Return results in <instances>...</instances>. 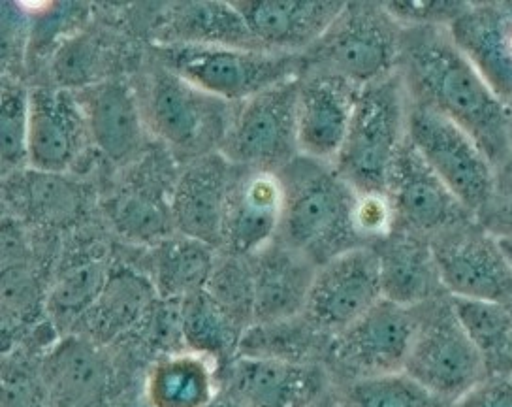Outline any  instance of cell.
<instances>
[{
    "label": "cell",
    "mask_w": 512,
    "mask_h": 407,
    "mask_svg": "<svg viewBox=\"0 0 512 407\" xmlns=\"http://www.w3.org/2000/svg\"><path fill=\"white\" fill-rule=\"evenodd\" d=\"M401 82L409 100L464 129L496 168L512 159V110L456 46L448 27H405Z\"/></svg>",
    "instance_id": "6da1fadb"
},
{
    "label": "cell",
    "mask_w": 512,
    "mask_h": 407,
    "mask_svg": "<svg viewBox=\"0 0 512 407\" xmlns=\"http://www.w3.org/2000/svg\"><path fill=\"white\" fill-rule=\"evenodd\" d=\"M285 191L279 242L320 264L356 247H368L354 228L356 191L334 164L296 157L279 172Z\"/></svg>",
    "instance_id": "7a4b0ae2"
},
{
    "label": "cell",
    "mask_w": 512,
    "mask_h": 407,
    "mask_svg": "<svg viewBox=\"0 0 512 407\" xmlns=\"http://www.w3.org/2000/svg\"><path fill=\"white\" fill-rule=\"evenodd\" d=\"M136 93L149 136L179 164L217 153L238 106L202 91L153 57Z\"/></svg>",
    "instance_id": "3957f363"
},
{
    "label": "cell",
    "mask_w": 512,
    "mask_h": 407,
    "mask_svg": "<svg viewBox=\"0 0 512 407\" xmlns=\"http://www.w3.org/2000/svg\"><path fill=\"white\" fill-rule=\"evenodd\" d=\"M411 100L400 74L360 87L343 146L337 153V174L358 193H386L390 168L407 140Z\"/></svg>",
    "instance_id": "277c9868"
},
{
    "label": "cell",
    "mask_w": 512,
    "mask_h": 407,
    "mask_svg": "<svg viewBox=\"0 0 512 407\" xmlns=\"http://www.w3.org/2000/svg\"><path fill=\"white\" fill-rule=\"evenodd\" d=\"M405 27L384 4L349 2L304 53V72H326L364 87L398 72Z\"/></svg>",
    "instance_id": "5b68a950"
},
{
    "label": "cell",
    "mask_w": 512,
    "mask_h": 407,
    "mask_svg": "<svg viewBox=\"0 0 512 407\" xmlns=\"http://www.w3.org/2000/svg\"><path fill=\"white\" fill-rule=\"evenodd\" d=\"M151 57L230 104H241L273 85L300 78L305 70L304 55L234 46L151 44Z\"/></svg>",
    "instance_id": "8992f818"
},
{
    "label": "cell",
    "mask_w": 512,
    "mask_h": 407,
    "mask_svg": "<svg viewBox=\"0 0 512 407\" xmlns=\"http://www.w3.org/2000/svg\"><path fill=\"white\" fill-rule=\"evenodd\" d=\"M179 166L164 147L155 144L123 168L121 180L102 200L104 217L119 238L151 249L177 234L172 193Z\"/></svg>",
    "instance_id": "52a82bcc"
},
{
    "label": "cell",
    "mask_w": 512,
    "mask_h": 407,
    "mask_svg": "<svg viewBox=\"0 0 512 407\" xmlns=\"http://www.w3.org/2000/svg\"><path fill=\"white\" fill-rule=\"evenodd\" d=\"M415 310L418 325L403 372L452 406L486 377L484 366L450 296Z\"/></svg>",
    "instance_id": "ba28073f"
},
{
    "label": "cell",
    "mask_w": 512,
    "mask_h": 407,
    "mask_svg": "<svg viewBox=\"0 0 512 407\" xmlns=\"http://www.w3.org/2000/svg\"><path fill=\"white\" fill-rule=\"evenodd\" d=\"M416 325L415 308L381 298L358 321L328 340L322 366L332 385L403 372Z\"/></svg>",
    "instance_id": "9c48e42d"
},
{
    "label": "cell",
    "mask_w": 512,
    "mask_h": 407,
    "mask_svg": "<svg viewBox=\"0 0 512 407\" xmlns=\"http://www.w3.org/2000/svg\"><path fill=\"white\" fill-rule=\"evenodd\" d=\"M298 83L273 85L236 106L219 153L240 168L279 174L300 157L298 149Z\"/></svg>",
    "instance_id": "30bf717a"
},
{
    "label": "cell",
    "mask_w": 512,
    "mask_h": 407,
    "mask_svg": "<svg viewBox=\"0 0 512 407\" xmlns=\"http://www.w3.org/2000/svg\"><path fill=\"white\" fill-rule=\"evenodd\" d=\"M407 136L422 159L479 219L496 191L497 168L482 147L458 125L411 102Z\"/></svg>",
    "instance_id": "8fae6325"
},
{
    "label": "cell",
    "mask_w": 512,
    "mask_h": 407,
    "mask_svg": "<svg viewBox=\"0 0 512 407\" xmlns=\"http://www.w3.org/2000/svg\"><path fill=\"white\" fill-rule=\"evenodd\" d=\"M441 285L450 298L512 304V264L496 234L471 219L432 238Z\"/></svg>",
    "instance_id": "7c38bea8"
},
{
    "label": "cell",
    "mask_w": 512,
    "mask_h": 407,
    "mask_svg": "<svg viewBox=\"0 0 512 407\" xmlns=\"http://www.w3.org/2000/svg\"><path fill=\"white\" fill-rule=\"evenodd\" d=\"M381 298L377 255L373 247H356L320 264L302 317L319 334L332 338L358 321Z\"/></svg>",
    "instance_id": "4fadbf2b"
},
{
    "label": "cell",
    "mask_w": 512,
    "mask_h": 407,
    "mask_svg": "<svg viewBox=\"0 0 512 407\" xmlns=\"http://www.w3.org/2000/svg\"><path fill=\"white\" fill-rule=\"evenodd\" d=\"M386 195L396 215L394 230L428 240L475 219L422 159L409 136L390 168Z\"/></svg>",
    "instance_id": "5bb4252c"
},
{
    "label": "cell",
    "mask_w": 512,
    "mask_h": 407,
    "mask_svg": "<svg viewBox=\"0 0 512 407\" xmlns=\"http://www.w3.org/2000/svg\"><path fill=\"white\" fill-rule=\"evenodd\" d=\"M219 372L221 392L241 407H313L332 391L322 364L236 357Z\"/></svg>",
    "instance_id": "9a60e30c"
},
{
    "label": "cell",
    "mask_w": 512,
    "mask_h": 407,
    "mask_svg": "<svg viewBox=\"0 0 512 407\" xmlns=\"http://www.w3.org/2000/svg\"><path fill=\"white\" fill-rule=\"evenodd\" d=\"M98 343L68 334L40 360L49 407H112L117 398V368Z\"/></svg>",
    "instance_id": "2e32d148"
},
{
    "label": "cell",
    "mask_w": 512,
    "mask_h": 407,
    "mask_svg": "<svg viewBox=\"0 0 512 407\" xmlns=\"http://www.w3.org/2000/svg\"><path fill=\"white\" fill-rule=\"evenodd\" d=\"M91 142L78 95L57 85L29 89V168L66 174Z\"/></svg>",
    "instance_id": "e0dca14e"
},
{
    "label": "cell",
    "mask_w": 512,
    "mask_h": 407,
    "mask_svg": "<svg viewBox=\"0 0 512 407\" xmlns=\"http://www.w3.org/2000/svg\"><path fill=\"white\" fill-rule=\"evenodd\" d=\"M70 234L59 245L46 300L49 323L57 332L68 330V334L95 304L113 270L110 245L95 232L72 230Z\"/></svg>",
    "instance_id": "ac0fdd59"
},
{
    "label": "cell",
    "mask_w": 512,
    "mask_h": 407,
    "mask_svg": "<svg viewBox=\"0 0 512 407\" xmlns=\"http://www.w3.org/2000/svg\"><path fill=\"white\" fill-rule=\"evenodd\" d=\"M285 191L279 174L234 166L223 223V251L253 257L279 238Z\"/></svg>",
    "instance_id": "d6986e66"
},
{
    "label": "cell",
    "mask_w": 512,
    "mask_h": 407,
    "mask_svg": "<svg viewBox=\"0 0 512 407\" xmlns=\"http://www.w3.org/2000/svg\"><path fill=\"white\" fill-rule=\"evenodd\" d=\"M89 125L91 144L113 164L125 168L149 149V132L136 87L123 78H110L74 91Z\"/></svg>",
    "instance_id": "ffe728a7"
},
{
    "label": "cell",
    "mask_w": 512,
    "mask_h": 407,
    "mask_svg": "<svg viewBox=\"0 0 512 407\" xmlns=\"http://www.w3.org/2000/svg\"><path fill=\"white\" fill-rule=\"evenodd\" d=\"M360 87L326 72H304L298 83V149L300 155L334 164L351 123Z\"/></svg>",
    "instance_id": "44dd1931"
},
{
    "label": "cell",
    "mask_w": 512,
    "mask_h": 407,
    "mask_svg": "<svg viewBox=\"0 0 512 407\" xmlns=\"http://www.w3.org/2000/svg\"><path fill=\"white\" fill-rule=\"evenodd\" d=\"M234 176V164L223 155L209 153L179 166L172 215L177 234L204 242L213 249L223 247L226 200Z\"/></svg>",
    "instance_id": "7402d4cb"
},
{
    "label": "cell",
    "mask_w": 512,
    "mask_h": 407,
    "mask_svg": "<svg viewBox=\"0 0 512 407\" xmlns=\"http://www.w3.org/2000/svg\"><path fill=\"white\" fill-rule=\"evenodd\" d=\"M448 33L512 110V2H469Z\"/></svg>",
    "instance_id": "603a6c76"
},
{
    "label": "cell",
    "mask_w": 512,
    "mask_h": 407,
    "mask_svg": "<svg viewBox=\"0 0 512 407\" xmlns=\"http://www.w3.org/2000/svg\"><path fill=\"white\" fill-rule=\"evenodd\" d=\"M4 204L23 227L42 234L72 232L85 212L80 185L64 174L25 168L4 178Z\"/></svg>",
    "instance_id": "cb8c5ba5"
},
{
    "label": "cell",
    "mask_w": 512,
    "mask_h": 407,
    "mask_svg": "<svg viewBox=\"0 0 512 407\" xmlns=\"http://www.w3.org/2000/svg\"><path fill=\"white\" fill-rule=\"evenodd\" d=\"M256 44L281 55H304L341 14L345 2H234Z\"/></svg>",
    "instance_id": "d4e9b609"
},
{
    "label": "cell",
    "mask_w": 512,
    "mask_h": 407,
    "mask_svg": "<svg viewBox=\"0 0 512 407\" xmlns=\"http://www.w3.org/2000/svg\"><path fill=\"white\" fill-rule=\"evenodd\" d=\"M157 300L159 294L147 274L127 266H113L102 293L70 334H80L102 347H110L140 330L155 315Z\"/></svg>",
    "instance_id": "484cf974"
},
{
    "label": "cell",
    "mask_w": 512,
    "mask_h": 407,
    "mask_svg": "<svg viewBox=\"0 0 512 407\" xmlns=\"http://www.w3.org/2000/svg\"><path fill=\"white\" fill-rule=\"evenodd\" d=\"M48 285L38 270V253L29 228L14 217H4L2 228V325L4 343L16 332L32 326L38 313H46Z\"/></svg>",
    "instance_id": "4316f807"
},
{
    "label": "cell",
    "mask_w": 512,
    "mask_h": 407,
    "mask_svg": "<svg viewBox=\"0 0 512 407\" xmlns=\"http://www.w3.org/2000/svg\"><path fill=\"white\" fill-rule=\"evenodd\" d=\"M249 259L255 277V325L302 317L317 266L279 240Z\"/></svg>",
    "instance_id": "83f0119b"
},
{
    "label": "cell",
    "mask_w": 512,
    "mask_h": 407,
    "mask_svg": "<svg viewBox=\"0 0 512 407\" xmlns=\"http://www.w3.org/2000/svg\"><path fill=\"white\" fill-rule=\"evenodd\" d=\"M371 247L379 261L384 300L403 308H418L447 296L437 272L432 240L394 230Z\"/></svg>",
    "instance_id": "f1b7e54d"
},
{
    "label": "cell",
    "mask_w": 512,
    "mask_h": 407,
    "mask_svg": "<svg viewBox=\"0 0 512 407\" xmlns=\"http://www.w3.org/2000/svg\"><path fill=\"white\" fill-rule=\"evenodd\" d=\"M153 44L262 49L234 2H176L160 10Z\"/></svg>",
    "instance_id": "f546056e"
},
{
    "label": "cell",
    "mask_w": 512,
    "mask_h": 407,
    "mask_svg": "<svg viewBox=\"0 0 512 407\" xmlns=\"http://www.w3.org/2000/svg\"><path fill=\"white\" fill-rule=\"evenodd\" d=\"M221 368L191 351L155 360L144 379L145 407H208L221 392Z\"/></svg>",
    "instance_id": "4dcf8cb0"
},
{
    "label": "cell",
    "mask_w": 512,
    "mask_h": 407,
    "mask_svg": "<svg viewBox=\"0 0 512 407\" xmlns=\"http://www.w3.org/2000/svg\"><path fill=\"white\" fill-rule=\"evenodd\" d=\"M217 249L174 234L149 249L147 276L162 302L177 304L191 294L206 291Z\"/></svg>",
    "instance_id": "1f68e13d"
},
{
    "label": "cell",
    "mask_w": 512,
    "mask_h": 407,
    "mask_svg": "<svg viewBox=\"0 0 512 407\" xmlns=\"http://www.w3.org/2000/svg\"><path fill=\"white\" fill-rule=\"evenodd\" d=\"M177 330L185 351L213 360L219 368L238 357L245 334L206 291L177 302Z\"/></svg>",
    "instance_id": "d6a6232c"
},
{
    "label": "cell",
    "mask_w": 512,
    "mask_h": 407,
    "mask_svg": "<svg viewBox=\"0 0 512 407\" xmlns=\"http://www.w3.org/2000/svg\"><path fill=\"white\" fill-rule=\"evenodd\" d=\"M450 300L486 377H512V304Z\"/></svg>",
    "instance_id": "836d02e7"
},
{
    "label": "cell",
    "mask_w": 512,
    "mask_h": 407,
    "mask_svg": "<svg viewBox=\"0 0 512 407\" xmlns=\"http://www.w3.org/2000/svg\"><path fill=\"white\" fill-rule=\"evenodd\" d=\"M328 340L330 338L319 334L304 317L273 325H253L241 338L238 357L322 364Z\"/></svg>",
    "instance_id": "e575fe53"
},
{
    "label": "cell",
    "mask_w": 512,
    "mask_h": 407,
    "mask_svg": "<svg viewBox=\"0 0 512 407\" xmlns=\"http://www.w3.org/2000/svg\"><path fill=\"white\" fill-rule=\"evenodd\" d=\"M339 407H450L405 372L332 385Z\"/></svg>",
    "instance_id": "d590c367"
},
{
    "label": "cell",
    "mask_w": 512,
    "mask_h": 407,
    "mask_svg": "<svg viewBox=\"0 0 512 407\" xmlns=\"http://www.w3.org/2000/svg\"><path fill=\"white\" fill-rule=\"evenodd\" d=\"M108 46L96 34L76 31L64 38L59 48L53 51L51 59V76L53 85L81 91L91 85L110 80L115 76L108 74L110 68Z\"/></svg>",
    "instance_id": "8d00e7d4"
},
{
    "label": "cell",
    "mask_w": 512,
    "mask_h": 407,
    "mask_svg": "<svg viewBox=\"0 0 512 407\" xmlns=\"http://www.w3.org/2000/svg\"><path fill=\"white\" fill-rule=\"evenodd\" d=\"M206 293L243 332L255 325V277L249 257L219 249Z\"/></svg>",
    "instance_id": "74e56055"
},
{
    "label": "cell",
    "mask_w": 512,
    "mask_h": 407,
    "mask_svg": "<svg viewBox=\"0 0 512 407\" xmlns=\"http://www.w3.org/2000/svg\"><path fill=\"white\" fill-rule=\"evenodd\" d=\"M0 159L4 178L29 168V89L12 76L2 80Z\"/></svg>",
    "instance_id": "f35d334b"
},
{
    "label": "cell",
    "mask_w": 512,
    "mask_h": 407,
    "mask_svg": "<svg viewBox=\"0 0 512 407\" xmlns=\"http://www.w3.org/2000/svg\"><path fill=\"white\" fill-rule=\"evenodd\" d=\"M2 407H49L40 364L32 366L16 351L4 355Z\"/></svg>",
    "instance_id": "ab89813d"
},
{
    "label": "cell",
    "mask_w": 512,
    "mask_h": 407,
    "mask_svg": "<svg viewBox=\"0 0 512 407\" xmlns=\"http://www.w3.org/2000/svg\"><path fill=\"white\" fill-rule=\"evenodd\" d=\"M354 228L364 245L371 247L390 236L396 228V215L386 193H358L354 202Z\"/></svg>",
    "instance_id": "60d3db41"
},
{
    "label": "cell",
    "mask_w": 512,
    "mask_h": 407,
    "mask_svg": "<svg viewBox=\"0 0 512 407\" xmlns=\"http://www.w3.org/2000/svg\"><path fill=\"white\" fill-rule=\"evenodd\" d=\"M384 6L403 27H450L469 2H386Z\"/></svg>",
    "instance_id": "b9f144b4"
},
{
    "label": "cell",
    "mask_w": 512,
    "mask_h": 407,
    "mask_svg": "<svg viewBox=\"0 0 512 407\" xmlns=\"http://www.w3.org/2000/svg\"><path fill=\"white\" fill-rule=\"evenodd\" d=\"M477 221L497 238H512V159L497 168L492 202Z\"/></svg>",
    "instance_id": "7bdbcfd3"
},
{
    "label": "cell",
    "mask_w": 512,
    "mask_h": 407,
    "mask_svg": "<svg viewBox=\"0 0 512 407\" xmlns=\"http://www.w3.org/2000/svg\"><path fill=\"white\" fill-rule=\"evenodd\" d=\"M450 407H512V377H484Z\"/></svg>",
    "instance_id": "ee69618b"
},
{
    "label": "cell",
    "mask_w": 512,
    "mask_h": 407,
    "mask_svg": "<svg viewBox=\"0 0 512 407\" xmlns=\"http://www.w3.org/2000/svg\"><path fill=\"white\" fill-rule=\"evenodd\" d=\"M208 407H241L238 402H234L230 396H226L224 392H219V396L209 404Z\"/></svg>",
    "instance_id": "f6af8a7d"
},
{
    "label": "cell",
    "mask_w": 512,
    "mask_h": 407,
    "mask_svg": "<svg viewBox=\"0 0 512 407\" xmlns=\"http://www.w3.org/2000/svg\"><path fill=\"white\" fill-rule=\"evenodd\" d=\"M313 407H339L337 404L336 396H334V392L330 391L322 400H319L317 404Z\"/></svg>",
    "instance_id": "bcb514c9"
},
{
    "label": "cell",
    "mask_w": 512,
    "mask_h": 407,
    "mask_svg": "<svg viewBox=\"0 0 512 407\" xmlns=\"http://www.w3.org/2000/svg\"><path fill=\"white\" fill-rule=\"evenodd\" d=\"M499 242L503 245V251H505L507 259H509L512 264V238H499Z\"/></svg>",
    "instance_id": "7dc6e473"
},
{
    "label": "cell",
    "mask_w": 512,
    "mask_h": 407,
    "mask_svg": "<svg viewBox=\"0 0 512 407\" xmlns=\"http://www.w3.org/2000/svg\"><path fill=\"white\" fill-rule=\"evenodd\" d=\"M511 147H512V125H511Z\"/></svg>",
    "instance_id": "c3c4849f"
}]
</instances>
